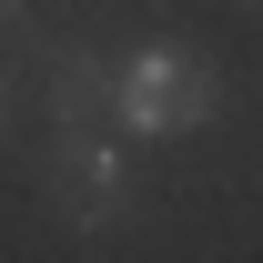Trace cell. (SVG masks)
Wrapping results in <instances>:
<instances>
[{
  "label": "cell",
  "mask_w": 263,
  "mask_h": 263,
  "mask_svg": "<svg viewBox=\"0 0 263 263\" xmlns=\"http://www.w3.org/2000/svg\"><path fill=\"white\" fill-rule=\"evenodd\" d=\"M223 111V71L202 61L193 41H142L122 61V111H111V132H132V142H182V132H202Z\"/></svg>",
  "instance_id": "1"
},
{
  "label": "cell",
  "mask_w": 263,
  "mask_h": 263,
  "mask_svg": "<svg viewBox=\"0 0 263 263\" xmlns=\"http://www.w3.org/2000/svg\"><path fill=\"white\" fill-rule=\"evenodd\" d=\"M31 182L51 202V223H71V233H111L132 213V162H122L111 132H51L41 162H31Z\"/></svg>",
  "instance_id": "2"
},
{
  "label": "cell",
  "mask_w": 263,
  "mask_h": 263,
  "mask_svg": "<svg viewBox=\"0 0 263 263\" xmlns=\"http://www.w3.org/2000/svg\"><path fill=\"white\" fill-rule=\"evenodd\" d=\"M41 111H51V132H111V111H122V61H101L91 41L41 51Z\"/></svg>",
  "instance_id": "3"
},
{
  "label": "cell",
  "mask_w": 263,
  "mask_h": 263,
  "mask_svg": "<svg viewBox=\"0 0 263 263\" xmlns=\"http://www.w3.org/2000/svg\"><path fill=\"white\" fill-rule=\"evenodd\" d=\"M0 132H10V71H0Z\"/></svg>",
  "instance_id": "4"
},
{
  "label": "cell",
  "mask_w": 263,
  "mask_h": 263,
  "mask_svg": "<svg viewBox=\"0 0 263 263\" xmlns=\"http://www.w3.org/2000/svg\"><path fill=\"white\" fill-rule=\"evenodd\" d=\"M21 10H31V0H0V21H21Z\"/></svg>",
  "instance_id": "5"
}]
</instances>
